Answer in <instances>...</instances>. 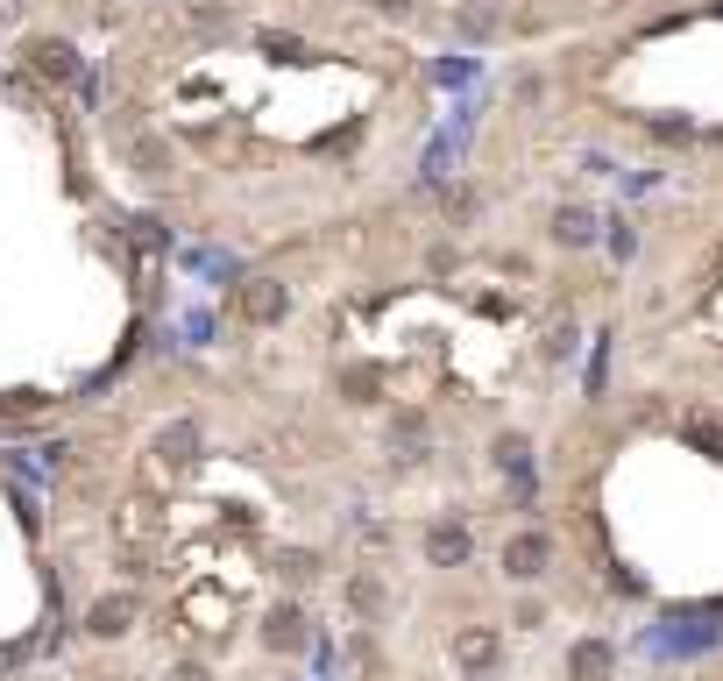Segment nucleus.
Masks as SVG:
<instances>
[{
  "instance_id": "1",
  "label": "nucleus",
  "mask_w": 723,
  "mask_h": 681,
  "mask_svg": "<svg viewBox=\"0 0 723 681\" xmlns=\"http://www.w3.org/2000/svg\"><path fill=\"white\" fill-rule=\"evenodd\" d=\"M305 639H312V625H305L298 603H277V611L263 618V646L270 653H305Z\"/></svg>"
},
{
  "instance_id": "2",
  "label": "nucleus",
  "mask_w": 723,
  "mask_h": 681,
  "mask_svg": "<svg viewBox=\"0 0 723 681\" xmlns=\"http://www.w3.org/2000/svg\"><path fill=\"white\" fill-rule=\"evenodd\" d=\"M135 611H142V603H135L128 589H114V596H100L93 611H86V632H93V639H121V632L135 625Z\"/></svg>"
},
{
  "instance_id": "3",
  "label": "nucleus",
  "mask_w": 723,
  "mask_h": 681,
  "mask_svg": "<svg viewBox=\"0 0 723 681\" xmlns=\"http://www.w3.org/2000/svg\"><path fill=\"white\" fill-rule=\"evenodd\" d=\"M468 554H475V540H468V525H454V518H440L433 533H426V561L433 568H468Z\"/></svg>"
},
{
  "instance_id": "4",
  "label": "nucleus",
  "mask_w": 723,
  "mask_h": 681,
  "mask_svg": "<svg viewBox=\"0 0 723 681\" xmlns=\"http://www.w3.org/2000/svg\"><path fill=\"white\" fill-rule=\"evenodd\" d=\"M241 320H284V284L277 277H249V284H241Z\"/></svg>"
},
{
  "instance_id": "5",
  "label": "nucleus",
  "mask_w": 723,
  "mask_h": 681,
  "mask_svg": "<svg viewBox=\"0 0 723 681\" xmlns=\"http://www.w3.org/2000/svg\"><path fill=\"white\" fill-rule=\"evenodd\" d=\"M610 667H617V653L603 639H575L568 646V681H610Z\"/></svg>"
},
{
  "instance_id": "6",
  "label": "nucleus",
  "mask_w": 723,
  "mask_h": 681,
  "mask_svg": "<svg viewBox=\"0 0 723 681\" xmlns=\"http://www.w3.org/2000/svg\"><path fill=\"white\" fill-rule=\"evenodd\" d=\"M156 454H164V469H185L199 454V419H171L164 433H156Z\"/></svg>"
},
{
  "instance_id": "7",
  "label": "nucleus",
  "mask_w": 723,
  "mask_h": 681,
  "mask_svg": "<svg viewBox=\"0 0 723 681\" xmlns=\"http://www.w3.org/2000/svg\"><path fill=\"white\" fill-rule=\"evenodd\" d=\"M539 568H546V540H539V533H518V540L504 547V575H511V582H532Z\"/></svg>"
},
{
  "instance_id": "8",
  "label": "nucleus",
  "mask_w": 723,
  "mask_h": 681,
  "mask_svg": "<svg viewBox=\"0 0 723 681\" xmlns=\"http://www.w3.org/2000/svg\"><path fill=\"white\" fill-rule=\"evenodd\" d=\"M553 242H568V249L596 242V213H589V206H560V213H553Z\"/></svg>"
},
{
  "instance_id": "9",
  "label": "nucleus",
  "mask_w": 723,
  "mask_h": 681,
  "mask_svg": "<svg viewBox=\"0 0 723 681\" xmlns=\"http://www.w3.org/2000/svg\"><path fill=\"white\" fill-rule=\"evenodd\" d=\"M71 57H78V50H71V43H57V36H50V43H36V71H43V79H71V71H78Z\"/></svg>"
},
{
  "instance_id": "10",
  "label": "nucleus",
  "mask_w": 723,
  "mask_h": 681,
  "mask_svg": "<svg viewBox=\"0 0 723 681\" xmlns=\"http://www.w3.org/2000/svg\"><path fill=\"white\" fill-rule=\"evenodd\" d=\"M454 653H461V667H468V674H475V667H490V660H497V632H461V646H454Z\"/></svg>"
},
{
  "instance_id": "11",
  "label": "nucleus",
  "mask_w": 723,
  "mask_h": 681,
  "mask_svg": "<svg viewBox=\"0 0 723 681\" xmlns=\"http://www.w3.org/2000/svg\"><path fill=\"white\" fill-rule=\"evenodd\" d=\"M355 611H383V582H376V575L355 582Z\"/></svg>"
},
{
  "instance_id": "12",
  "label": "nucleus",
  "mask_w": 723,
  "mask_h": 681,
  "mask_svg": "<svg viewBox=\"0 0 723 681\" xmlns=\"http://www.w3.org/2000/svg\"><path fill=\"white\" fill-rule=\"evenodd\" d=\"M135 242L142 249H164V220H135Z\"/></svg>"
}]
</instances>
